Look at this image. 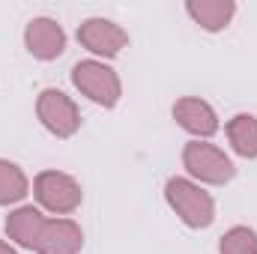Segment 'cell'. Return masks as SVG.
Here are the masks:
<instances>
[{
	"label": "cell",
	"instance_id": "cell-1",
	"mask_svg": "<svg viewBox=\"0 0 257 254\" xmlns=\"http://www.w3.org/2000/svg\"><path fill=\"white\" fill-rule=\"evenodd\" d=\"M165 197H168L171 209L180 215V221L186 227L203 230V227H209L215 221V200L209 197V191L194 186L192 180L171 177L165 183Z\"/></svg>",
	"mask_w": 257,
	"mask_h": 254
},
{
	"label": "cell",
	"instance_id": "cell-2",
	"mask_svg": "<svg viewBox=\"0 0 257 254\" xmlns=\"http://www.w3.org/2000/svg\"><path fill=\"white\" fill-rule=\"evenodd\" d=\"M183 168L206 186H224L236 177V168L224 150L206 141H192L183 147Z\"/></svg>",
	"mask_w": 257,
	"mask_h": 254
},
{
	"label": "cell",
	"instance_id": "cell-3",
	"mask_svg": "<svg viewBox=\"0 0 257 254\" xmlns=\"http://www.w3.org/2000/svg\"><path fill=\"white\" fill-rule=\"evenodd\" d=\"M72 84L96 105L102 108H114L123 96V84L120 75L102 60H81L72 66Z\"/></svg>",
	"mask_w": 257,
	"mask_h": 254
},
{
	"label": "cell",
	"instance_id": "cell-4",
	"mask_svg": "<svg viewBox=\"0 0 257 254\" xmlns=\"http://www.w3.org/2000/svg\"><path fill=\"white\" fill-rule=\"evenodd\" d=\"M33 197L39 200L42 209L54 215H69L81 206L84 191H81V183L63 171H42L33 180Z\"/></svg>",
	"mask_w": 257,
	"mask_h": 254
},
{
	"label": "cell",
	"instance_id": "cell-5",
	"mask_svg": "<svg viewBox=\"0 0 257 254\" xmlns=\"http://www.w3.org/2000/svg\"><path fill=\"white\" fill-rule=\"evenodd\" d=\"M36 117L54 138H72L81 129V111L63 90H42L36 99Z\"/></svg>",
	"mask_w": 257,
	"mask_h": 254
},
{
	"label": "cell",
	"instance_id": "cell-6",
	"mask_svg": "<svg viewBox=\"0 0 257 254\" xmlns=\"http://www.w3.org/2000/svg\"><path fill=\"white\" fill-rule=\"evenodd\" d=\"M78 42L96 57L111 60L128 45V33L111 18H87L78 24Z\"/></svg>",
	"mask_w": 257,
	"mask_h": 254
},
{
	"label": "cell",
	"instance_id": "cell-7",
	"mask_svg": "<svg viewBox=\"0 0 257 254\" xmlns=\"http://www.w3.org/2000/svg\"><path fill=\"white\" fill-rule=\"evenodd\" d=\"M24 45L36 60H57L66 51V30L54 18H33L24 27Z\"/></svg>",
	"mask_w": 257,
	"mask_h": 254
},
{
	"label": "cell",
	"instance_id": "cell-8",
	"mask_svg": "<svg viewBox=\"0 0 257 254\" xmlns=\"http://www.w3.org/2000/svg\"><path fill=\"white\" fill-rule=\"evenodd\" d=\"M174 120L197 141H206L218 132V117H215L212 105L197 96H183L174 102Z\"/></svg>",
	"mask_w": 257,
	"mask_h": 254
},
{
	"label": "cell",
	"instance_id": "cell-9",
	"mask_svg": "<svg viewBox=\"0 0 257 254\" xmlns=\"http://www.w3.org/2000/svg\"><path fill=\"white\" fill-rule=\"evenodd\" d=\"M84 245V233L72 218H48L39 242H36V254H78Z\"/></svg>",
	"mask_w": 257,
	"mask_h": 254
},
{
	"label": "cell",
	"instance_id": "cell-10",
	"mask_svg": "<svg viewBox=\"0 0 257 254\" xmlns=\"http://www.w3.org/2000/svg\"><path fill=\"white\" fill-rule=\"evenodd\" d=\"M45 221L48 218L36 206H18L6 215V236L21 248L36 251V242H39V233H42Z\"/></svg>",
	"mask_w": 257,
	"mask_h": 254
},
{
	"label": "cell",
	"instance_id": "cell-11",
	"mask_svg": "<svg viewBox=\"0 0 257 254\" xmlns=\"http://www.w3.org/2000/svg\"><path fill=\"white\" fill-rule=\"evenodd\" d=\"M186 12L192 15L194 24H200L203 30L218 33V30H224L233 21L236 3L233 0H189L186 3Z\"/></svg>",
	"mask_w": 257,
	"mask_h": 254
},
{
	"label": "cell",
	"instance_id": "cell-12",
	"mask_svg": "<svg viewBox=\"0 0 257 254\" xmlns=\"http://www.w3.org/2000/svg\"><path fill=\"white\" fill-rule=\"evenodd\" d=\"M227 141L236 156L257 159V117L254 114H236L227 120Z\"/></svg>",
	"mask_w": 257,
	"mask_h": 254
},
{
	"label": "cell",
	"instance_id": "cell-13",
	"mask_svg": "<svg viewBox=\"0 0 257 254\" xmlns=\"http://www.w3.org/2000/svg\"><path fill=\"white\" fill-rule=\"evenodd\" d=\"M27 194H30V183H27L24 171L15 162L0 159V206L21 203Z\"/></svg>",
	"mask_w": 257,
	"mask_h": 254
},
{
	"label": "cell",
	"instance_id": "cell-14",
	"mask_svg": "<svg viewBox=\"0 0 257 254\" xmlns=\"http://www.w3.org/2000/svg\"><path fill=\"white\" fill-rule=\"evenodd\" d=\"M218 254H257V233L245 224L230 227L218 242Z\"/></svg>",
	"mask_w": 257,
	"mask_h": 254
},
{
	"label": "cell",
	"instance_id": "cell-15",
	"mask_svg": "<svg viewBox=\"0 0 257 254\" xmlns=\"http://www.w3.org/2000/svg\"><path fill=\"white\" fill-rule=\"evenodd\" d=\"M0 254H18V251H15L9 242H3V239H0Z\"/></svg>",
	"mask_w": 257,
	"mask_h": 254
}]
</instances>
